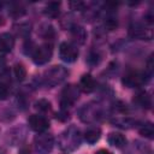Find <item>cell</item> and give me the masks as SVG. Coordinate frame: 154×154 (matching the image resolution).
<instances>
[{"label":"cell","mask_w":154,"mask_h":154,"mask_svg":"<svg viewBox=\"0 0 154 154\" xmlns=\"http://www.w3.org/2000/svg\"><path fill=\"white\" fill-rule=\"evenodd\" d=\"M71 35H72L73 40L77 41L78 43H83L85 40V31L79 25H73L71 28Z\"/></svg>","instance_id":"obj_17"},{"label":"cell","mask_w":154,"mask_h":154,"mask_svg":"<svg viewBox=\"0 0 154 154\" xmlns=\"http://www.w3.org/2000/svg\"><path fill=\"white\" fill-rule=\"evenodd\" d=\"M113 124L116 126H119V128H123V129H128L130 128L131 125H134V120L129 119V118H117L113 120Z\"/></svg>","instance_id":"obj_22"},{"label":"cell","mask_w":154,"mask_h":154,"mask_svg":"<svg viewBox=\"0 0 154 154\" xmlns=\"http://www.w3.org/2000/svg\"><path fill=\"white\" fill-rule=\"evenodd\" d=\"M100 136H101V130H100L99 128H95V126L89 128V129L85 130V132H84V140H85L89 144H94L95 142H97L99 138H100Z\"/></svg>","instance_id":"obj_16"},{"label":"cell","mask_w":154,"mask_h":154,"mask_svg":"<svg viewBox=\"0 0 154 154\" xmlns=\"http://www.w3.org/2000/svg\"><path fill=\"white\" fill-rule=\"evenodd\" d=\"M14 46V38L11 34L4 32L0 35V52L1 53H10Z\"/></svg>","instance_id":"obj_13"},{"label":"cell","mask_w":154,"mask_h":154,"mask_svg":"<svg viewBox=\"0 0 154 154\" xmlns=\"http://www.w3.org/2000/svg\"><path fill=\"white\" fill-rule=\"evenodd\" d=\"M95 154H112V153L108 152V150H106V149H100V150H97Z\"/></svg>","instance_id":"obj_27"},{"label":"cell","mask_w":154,"mask_h":154,"mask_svg":"<svg viewBox=\"0 0 154 154\" xmlns=\"http://www.w3.org/2000/svg\"><path fill=\"white\" fill-rule=\"evenodd\" d=\"M5 71H6V61L2 57H0V77L4 76Z\"/></svg>","instance_id":"obj_26"},{"label":"cell","mask_w":154,"mask_h":154,"mask_svg":"<svg viewBox=\"0 0 154 154\" xmlns=\"http://www.w3.org/2000/svg\"><path fill=\"white\" fill-rule=\"evenodd\" d=\"M129 34L134 38H140V40H150L152 38V30L146 28L144 24L142 23H135L130 26Z\"/></svg>","instance_id":"obj_11"},{"label":"cell","mask_w":154,"mask_h":154,"mask_svg":"<svg viewBox=\"0 0 154 154\" xmlns=\"http://www.w3.org/2000/svg\"><path fill=\"white\" fill-rule=\"evenodd\" d=\"M96 87V83H95V79L91 77V75L89 73H85L79 79V88L84 91V93H91Z\"/></svg>","instance_id":"obj_14"},{"label":"cell","mask_w":154,"mask_h":154,"mask_svg":"<svg viewBox=\"0 0 154 154\" xmlns=\"http://www.w3.org/2000/svg\"><path fill=\"white\" fill-rule=\"evenodd\" d=\"M34 146L35 150L38 154H48L54 146V138L51 134L47 132H40L34 138Z\"/></svg>","instance_id":"obj_6"},{"label":"cell","mask_w":154,"mask_h":154,"mask_svg":"<svg viewBox=\"0 0 154 154\" xmlns=\"http://www.w3.org/2000/svg\"><path fill=\"white\" fill-rule=\"evenodd\" d=\"M107 141L111 146L116 148H123L126 146V138L119 132H111L107 137Z\"/></svg>","instance_id":"obj_15"},{"label":"cell","mask_w":154,"mask_h":154,"mask_svg":"<svg viewBox=\"0 0 154 154\" xmlns=\"http://www.w3.org/2000/svg\"><path fill=\"white\" fill-rule=\"evenodd\" d=\"M69 75V71L61 65H54L47 69L42 76V82L45 85L53 88L60 83H63Z\"/></svg>","instance_id":"obj_3"},{"label":"cell","mask_w":154,"mask_h":154,"mask_svg":"<svg viewBox=\"0 0 154 154\" xmlns=\"http://www.w3.org/2000/svg\"><path fill=\"white\" fill-rule=\"evenodd\" d=\"M52 54H53L52 45L43 43V45H40L38 47L34 48L31 57H32V60L36 65H43L51 60Z\"/></svg>","instance_id":"obj_7"},{"label":"cell","mask_w":154,"mask_h":154,"mask_svg":"<svg viewBox=\"0 0 154 154\" xmlns=\"http://www.w3.org/2000/svg\"><path fill=\"white\" fill-rule=\"evenodd\" d=\"M140 134L144 137H148V138H153V135H154V129H153V125L152 123H146L143 125H141L140 128Z\"/></svg>","instance_id":"obj_19"},{"label":"cell","mask_w":154,"mask_h":154,"mask_svg":"<svg viewBox=\"0 0 154 154\" xmlns=\"http://www.w3.org/2000/svg\"><path fill=\"white\" fill-rule=\"evenodd\" d=\"M8 93H10L8 85H7L6 83H0V100H5V99H7Z\"/></svg>","instance_id":"obj_24"},{"label":"cell","mask_w":154,"mask_h":154,"mask_svg":"<svg viewBox=\"0 0 154 154\" xmlns=\"http://www.w3.org/2000/svg\"><path fill=\"white\" fill-rule=\"evenodd\" d=\"M134 103L143 109H149L152 107V97L147 91L142 90L134 96Z\"/></svg>","instance_id":"obj_12"},{"label":"cell","mask_w":154,"mask_h":154,"mask_svg":"<svg viewBox=\"0 0 154 154\" xmlns=\"http://www.w3.org/2000/svg\"><path fill=\"white\" fill-rule=\"evenodd\" d=\"M28 123H29V126L31 130L36 131V132H45L48 128H49V122L47 118H45L43 116H40V114H32L29 117L28 119Z\"/></svg>","instance_id":"obj_10"},{"label":"cell","mask_w":154,"mask_h":154,"mask_svg":"<svg viewBox=\"0 0 154 154\" xmlns=\"http://www.w3.org/2000/svg\"><path fill=\"white\" fill-rule=\"evenodd\" d=\"M81 142H82L81 131L75 125H70L67 129H65L58 138V144H59L60 149H63L65 152L76 150L79 147Z\"/></svg>","instance_id":"obj_2"},{"label":"cell","mask_w":154,"mask_h":154,"mask_svg":"<svg viewBox=\"0 0 154 154\" xmlns=\"http://www.w3.org/2000/svg\"><path fill=\"white\" fill-rule=\"evenodd\" d=\"M13 72H14V76L18 81H23L26 76V70L23 66V64H16L13 67Z\"/></svg>","instance_id":"obj_20"},{"label":"cell","mask_w":154,"mask_h":154,"mask_svg":"<svg viewBox=\"0 0 154 154\" xmlns=\"http://www.w3.org/2000/svg\"><path fill=\"white\" fill-rule=\"evenodd\" d=\"M18 28H20V29H17V32L19 34V35H26V34H29V31H30V26L29 25H26V24H20Z\"/></svg>","instance_id":"obj_25"},{"label":"cell","mask_w":154,"mask_h":154,"mask_svg":"<svg viewBox=\"0 0 154 154\" xmlns=\"http://www.w3.org/2000/svg\"><path fill=\"white\" fill-rule=\"evenodd\" d=\"M106 107L100 102H88L78 109V117L83 123L95 124L106 117Z\"/></svg>","instance_id":"obj_1"},{"label":"cell","mask_w":154,"mask_h":154,"mask_svg":"<svg viewBox=\"0 0 154 154\" xmlns=\"http://www.w3.org/2000/svg\"><path fill=\"white\" fill-rule=\"evenodd\" d=\"M150 78V75L147 71H129L124 75L122 82L128 88H137L146 84Z\"/></svg>","instance_id":"obj_4"},{"label":"cell","mask_w":154,"mask_h":154,"mask_svg":"<svg viewBox=\"0 0 154 154\" xmlns=\"http://www.w3.org/2000/svg\"><path fill=\"white\" fill-rule=\"evenodd\" d=\"M26 137V130L24 126H17L11 129L6 135V141L11 146H18L24 142Z\"/></svg>","instance_id":"obj_9"},{"label":"cell","mask_w":154,"mask_h":154,"mask_svg":"<svg viewBox=\"0 0 154 154\" xmlns=\"http://www.w3.org/2000/svg\"><path fill=\"white\" fill-rule=\"evenodd\" d=\"M79 97V89L78 87L73 85V84H69L66 85L63 91H61V97H60V106L63 111H66L67 108H70Z\"/></svg>","instance_id":"obj_5"},{"label":"cell","mask_w":154,"mask_h":154,"mask_svg":"<svg viewBox=\"0 0 154 154\" xmlns=\"http://www.w3.org/2000/svg\"><path fill=\"white\" fill-rule=\"evenodd\" d=\"M38 111H42V112H47L49 108H51V103H49V101H47V100H38L37 102H36V106H35Z\"/></svg>","instance_id":"obj_23"},{"label":"cell","mask_w":154,"mask_h":154,"mask_svg":"<svg viewBox=\"0 0 154 154\" xmlns=\"http://www.w3.org/2000/svg\"><path fill=\"white\" fill-rule=\"evenodd\" d=\"M59 57L65 63H73L78 58V49L70 42H63L59 46Z\"/></svg>","instance_id":"obj_8"},{"label":"cell","mask_w":154,"mask_h":154,"mask_svg":"<svg viewBox=\"0 0 154 154\" xmlns=\"http://www.w3.org/2000/svg\"><path fill=\"white\" fill-rule=\"evenodd\" d=\"M0 154H5V152H4V149H2V148H0Z\"/></svg>","instance_id":"obj_28"},{"label":"cell","mask_w":154,"mask_h":154,"mask_svg":"<svg viewBox=\"0 0 154 154\" xmlns=\"http://www.w3.org/2000/svg\"><path fill=\"white\" fill-rule=\"evenodd\" d=\"M59 12H60V4L59 2H49L46 6V10H45L46 16H48L51 18L58 17L59 16Z\"/></svg>","instance_id":"obj_18"},{"label":"cell","mask_w":154,"mask_h":154,"mask_svg":"<svg viewBox=\"0 0 154 154\" xmlns=\"http://www.w3.org/2000/svg\"><path fill=\"white\" fill-rule=\"evenodd\" d=\"M100 60H101V55H100L99 52H95V51H91V52L88 54V57H87V63H88L90 66L97 65V64L100 63Z\"/></svg>","instance_id":"obj_21"}]
</instances>
